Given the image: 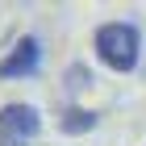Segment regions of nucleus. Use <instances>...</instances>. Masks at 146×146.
I'll return each mask as SVG.
<instances>
[{"label": "nucleus", "instance_id": "obj_1", "mask_svg": "<svg viewBox=\"0 0 146 146\" xmlns=\"http://www.w3.org/2000/svg\"><path fill=\"white\" fill-rule=\"evenodd\" d=\"M96 46V58H100L109 71H134L138 58H142V34H138L134 21H109L96 29L92 38Z\"/></svg>", "mask_w": 146, "mask_h": 146}, {"label": "nucleus", "instance_id": "obj_2", "mask_svg": "<svg viewBox=\"0 0 146 146\" xmlns=\"http://www.w3.org/2000/svg\"><path fill=\"white\" fill-rule=\"evenodd\" d=\"M42 134V113L34 104H4L0 109V146H29Z\"/></svg>", "mask_w": 146, "mask_h": 146}, {"label": "nucleus", "instance_id": "obj_3", "mask_svg": "<svg viewBox=\"0 0 146 146\" xmlns=\"http://www.w3.org/2000/svg\"><path fill=\"white\" fill-rule=\"evenodd\" d=\"M42 67V42L38 38H17L13 50L0 58V79H25V75H38Z\"/></svg>", "mask_w": 146, "mask_h": 146}, {"label": "nucleus", "instance_id": "obj_4", "mask_svg": "<svg viewBox=\"0 0 146 146\" xmlns=\"http://www.w3.org/2000/svg\"><path fill=\"white\" fill-rule=\"evenodd\" d=\"M96 121H100V117L92 109H79V104H67V109L58 113V129H63V134H92Z\"/></svg>", "mask_w": 146, "mask_h": 146}, {"label": "nucleus", "instance_id": "obj_5", "mask_svg": "<svg viewBox=\"0 0 146 146\" xmlns=\"http://www.w3.org/2000/svg\"><path fill=\"white\" fill-rule=\"evenodd\" d=\"M96 79H92V67H84V63H71L67 71H63V88L75 96V92H84V88H92Z\"/></svg>", "mask_w": 146, "mask_h": 146}]
</instances>
